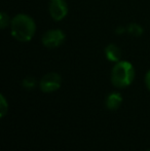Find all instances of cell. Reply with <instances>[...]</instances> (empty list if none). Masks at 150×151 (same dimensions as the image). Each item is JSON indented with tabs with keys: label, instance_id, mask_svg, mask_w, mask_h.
<instances>
[{
	"label": "cell",
	"instance_id": "1",
	"mask_svg": "<svg viewBox=\"0 0 150 151\" xmlns=\"http://www.w3.org/2000/svg\"><path fill=\"white\" fill-rule=\"evenodd\" d=\"M36 31L35 22L30 16L25 14H17L10 23L12 37L20 42H28L33 38Z\"/></svg>",
	"mask_w": 150,
	"mask_h": 151
},
{
	"label": "cell",
	"instance_id": "2",
	"mask_svg": "<svg viewBox=\"0 0 150 151\" xmlns=\"http://www.w3.org/2000/svg\"><path fill=\"white\" fill-rule=\"evenodd\" d=\"M135 78V69L130 62L119 61L114 65L111 71V81L116 88H126Z\"/></svg>",
	"mask_w": 150,
	"mask_h": 151
},
{
	"label": "cell",
	"instance_id": "3",
	"mask_svg": "<svg viewBox=\"0 0 150 151\" xmlns=\"http://www.w3.org/2000/svg\"><path fill=\"white\" fill-rule=\"evenodd\" d=\"M61 84H62V78L60 74L56 72H50L41 78L39 82V88L44 93H52L59 90L61 88Z\"/></svg>",
	"mask_w": 150,
	"mask_h": 151
},
{
	"label": "cell",
	"instance_id": "4",
	"mask_svg": "<svg viewBox=\"0 0 150 151\" xmlns=\"http://www.w3.org/2000/svg\"><path fill=\"white\" fill-rule=\"evenodd\" d=\"M65 33L60 29H52L44 33L42 36V44L45 47L48 48H56L58 46L62 45L65 41Z\"/></svg>",
	"mask_w": 150,
	"mask_h": 151
},
{
	"label": "cell",
	"instance_id": "5",
	"mask_svg": "<svg viewBox=\"0 0 150 151\" xmlns=\"http://www.w3.org/2000/svg\"><path fill=\"white\" fill-rule=\"evenodd\" d=\"M50 14L55 21H62L68 14V4L66 0H50Z\"/></svg>",
	"mask_w": 150,
	"mask_h": 151
},
{
	"label": "cell",
	"instance_id": "6",
	"mask_svg": "<svg viewBox=\"0 0 150 151\" xmlns=\"http://www.w3.org/2000/svg\"><path fill=\"white\" fill-rule=\"evenodd\" d=\"M105 57L108 61L117 63L121 59V50L115 44H109L105 48Z\"/></svg>",
	"mask_w": 150,
	"mask_h": 151
},
{
	"label": "cell",
	"instance_id": "7",
	"mask_svg": "<svg viewBox=\"0 0 150 151\" xmlns=\"http://www.w3.org/2000/svg\"><path fill=\"white\" fill-rule=\"evenodd\" d=\"M122 102V97L119 93H112L108 96L106 100V106L109 110H116L119 108Z\"/></svg>",
	"mask_w": 150,
	"mask_h": 151
},
{
	"label": "cell",
	"instance_id": "8",
	"mask_svg": "<svg viewBox=\"0 0 150 151\" xmlns=\"http://www.w3.org/2000/svg\"><path fill=\"white\" fill-rule=\"evenodd\" d=\"M126 32L130 35L135 36V37H139V36H141L143 34V28L139 24L133 23V24H130L126 27Z\"/></svg>",
	"mask_w": 150,
	"mask_h": 151
},
{
	"label": "cell",
	"instance_id": "9",
	"mask_svg": "<svg viewBox=\"0 0 150 151\" xmlns=\"http://www.w3.org/2000/svg\"><path fill=\"white\" fill-rule=\"evenodd\" d=\"M8 110V104L6 103L5 98L3 97V95L0 96V116L4 117L5 114L7 113Z\"/></svg>",
	"mask_w": 150,
	"mask_h": 151
},
{
	"label": "cell",
	"instance_id": "10",
	"mask_svg": "<svg viewBox=\"0 0 150 151\" xmlns=\"http://www.w3.org/2000/svg\"><path fill=\"white\" fill-rule=\"evenodd\" d=\"M10 23L11 22H9V17H8V14H5L4 12H2L1 14H0V27H1V29L7 28L10 25Z\"/></svg>",
	"mask_w": 150,
	"mask_h": 151
},
{
	"label": "cell",
	"instance_id": "11",
	"mask_svg": "<svg viewBox=\"0 0 150 151\" xmlns=\"http://www.w3.org/2000/svg\"><path fill=\"white\" fill-rule=\"evenodd\" d=\"M35 86H36V80L33 77H26L24 80H23V86L25 88H28V90H31V88H34Z\"/></svg>",
	"mask_w": 150,
	"mask_h": 151
},
{
	"label": "cell",
	"instance_id": "12",
	"mask_svg": "<svg viewBox=\"0 0 150 151\" xmlns=\"http://www.w3.org/2000/svg\"><path fill=\"white\" fill-rule=\"evenodd\" d=\"M145 83H146V86L148 88V90H150V70L147 72L146 76H145Z\"/></svg>",
	"mask_w": 150,
	"mask_h": 151
},
{
	"label": "cell",
	"instance_id": "13",
	"mask_svg": "<svg viewBox=\"0 0 150 151\" xmlns=\"http://www.w3.org/2000/svg\"><path fill=\"white\" fill-rule=\"evenodd\" d=\"M115 32L118 34V35H120V34H123L124 32H126V28H123L122 26H119L115 29Z\"/></svg>",
	"mask_w": 150,
	"mask_h": 151
},
{
	"label": "cell",
	"instance_id": "14",
	"mask_svg": "<svg viewBox=\"0 0 150 151\" xmlns=\"http://www.w3.org/2000/svg\"><path fill=\"white\" fill-rule=\"evenodd\" d=\"M146 151H150V149H148V150H146Z\"/></svg>",
	"mask_w": 150,
	"mask_h": 151
}]
</instances>
